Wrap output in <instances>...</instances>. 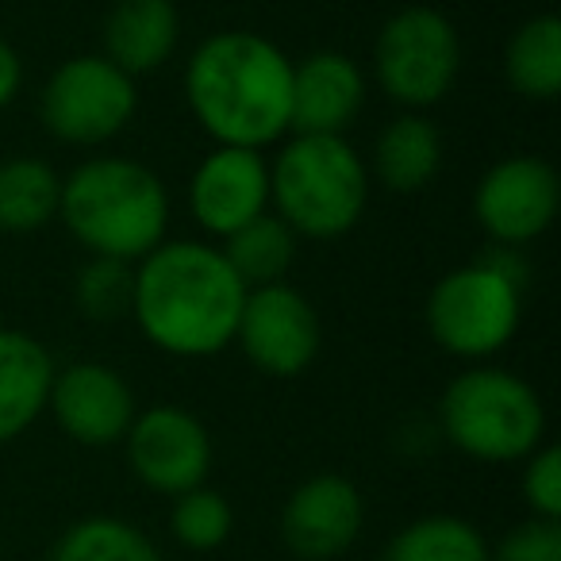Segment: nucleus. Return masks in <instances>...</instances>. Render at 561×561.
<instances>
[{
	"instance_id": "nucleus-8",
	"label": "nucleus",
	"mask_w": 561,
	"mask_h": 561,
	"mask_svg": "<svg viewBox=\"0 0 561 561\" xmlns=\"http://www.w3.org/2000/svg\"><path fill=\"white\" fill-rule=\"evenodd\" d=\"M135 85L116 62L101 55H78L50 73L43 89V124L55 139L73 147H96L119 135L135 116Z\"/></svg>"
},
{
	"instance_id": "nucleus-13",
	"label": "nucleus",
	"mask_w": 561,
	"mask_h": 561,
	"mask_svg": "<svg viewBox=\"0 0 561 561\" xmlns=\"http://www.w3.org/2000/svg\"><path fill=\"white\" fill-rule=\"evenodd\" d=\"M47 408L55 412L58 427L81 446H112L127 435L135 412L131 385L108 366L78 362L50 381Z\"/></svg>"
},
{
	"instance_id": "nucleus-19",
	"label": "nucleus",
	"mask_w": 561,
	"mask_h": 561,
	"mask_svg": "<svg viewBox=\"0 0 561 561\" xmlns=\"http://www.w3.org/2000/svg\"><path fill=\"white\" fill-rule=\"evenodd\" d=\"M504 73L507 85L527 101H553L561 93V20L553 12L530 16L512 35Z\"/></svg>"
},
{
	"instance_id": "nucleus-16",
	"label": "nucleus",
	"mask_w": 561,
	"mask_h": 561,
	"mask_svg": "<svg viewBox=\"0 0 561 561\" xmlns=\"http://www.w3.org/2000/svg\"><path fill=\"white\" fill-rule=\"evenodd\" d=\"M55 362L27 331H0V443L20 438L47 412Z\"/></svg>"
},
{
	"instance_id": "nucleus-17",
	"label": "nucleus",
	"mask_w": 561,
	"mask_h": 561,
	"mask_svg": "<svg viewBox=\"0 0 561 561\" xmlns=\"http://www.w3.org/2000/svg\"><path fill=\"white\" fill-rule=\"evenodd\" d=\"M178 9L173 0H119L104 24V50L127 78L150 73L178 47Z\"/></svg>"
},
{
	"instance_id": "nucleus-2",
	"label": "nucleus",
	"mask_w": 561,
	"mask_h": 561,
	"mask_svg": "<svg viewBox=\"0 0 561 561\" xmlns=\"http://www.w3.org/2000/svg\"><path fill=\"white\" fill-rule=\"evenodd\" d=\"M293 62L254 32H219L196 47L185 96L219 147L262 150L289 131Z\"/></svg>"
},
{
	"instance_id": "nucleus-4",
	"label": "nucleus",
	"mask_w": 561,
	"mask_h": 561,
	"mask_svg": "<svg viewBox=\"0 0 561 561\" xmlns=\"http://www.w3.org/2000/svg\"><path fill=\"white\" fill-rule=\"evenodd\" d=\"M270 201L293 234L328 242L362 219L369 173L343 135H297L270 170Z\"/></svg>"
},
{
	"instance_id": "nucleus-28",
	"label": "nucleus",
	"mask_w": 561,
	"mask_h": 561,
	"mask_svg": "<svg viewBox=\"0 0 561 561\" xmlns=\"http://www.w3.org/2000/svg\"><path fill=\"white\" fill-rule=\"evenodd\" d=\"M20 81H24V66L20 55L9 47V39H0V108L20 93Z\"/></svg>"
},
{
	"instance_id": "nucleus-1",
	"label": "nucleus",
	"mask_w": 561,
	"mask_h": 561,
	"mask_svg": "<svg viewBox=\"0 0 561 561\" xmlns=\"http://www.w3.org/2000/svg\"><path fill=\"white\" fill-rule=\"evenodd\" d=\"M242 280L208 242H158L139 257L131 312L139 331L173 358H208L234 343Z\"/></svg>"
},
{
	"instance_id": "nucleus-11",
	"label": "nucleus",
	"mask_w": 561,
	"mask_h": 561,
	"mask_svg": "<svg viewBox=\"0 0 561 561\" xmlns=\"http://www.w3.org/2000/svg\"><path fill=\"white\" fill-rule=\"evenodd\" d=\"M558 173L542 158H504L481 178L473 196L477 224L496 242H530L558 216Z\"/></svg>"
},
{
	"instance_id": "nucleus-12",
	"label": "nucleus",
	"mask_w": 561,
	"mask_h": 561,
	"mask_svg": "<svg viewBox=\"0 0 561 561\" xmlns=\"http://www.w3.org/2000/svg\"><path fill=\"white\" fill-rule=\"evenodd\" d=\"M366 504L354 481L339 473H316L293 489L280 507V542L300 561H331L362 535Z\"/></svg>"
},
{
	"instance_id": "nucleus-6",
	"label": "nucleus",
	"mask_w": 561,
	"mask_h": 561,
	"mask_svg": "<svg viewBox=\"0 0 561 561\" xmlns=\"http://www.w3.org/2000/svg\"><path fill=\"white\" fill-rule=\"evenodd\" d=\"M519 277L500 262L450 270L427 297V331L454 358H489L519 328Z\"/></svg>"
},
{
	"instance_id": "nucleus-5",
	"label": "nucleus",
	"mask_w": 561,
	"mask_h": 561,
	"mask_svg": "<svg viewBox=\"0 0 561 561\" xmlns=\"http://www.w3.org/2000/svg\"><path fill=\"white\" fill-rule=\"evenodd\" d=\"M438 420L454 450L473 461H527L542 446L538 392L507 369H466L443 392Z\"/></svg>"
},
{
	"instance_id": "nucleus-21",
	"label": "nucleus",
	"mask_w": 561,
	"mask_h": 561,
	"mask_svg": "<svg viewBox=\"0 0 561 561\" xmlns=\"http://www.w3.org/2000/svg\"><path fill=\"white\" fill-rule=\"evenodd\" d=\"M62 178L39 158H12L0 165V231H35L58 216Z\"/></svg>"
},
{
	"instance_id": "nucleus-27",
	"label": "nucleus",
	"mask_w": 561,
	"mask_h": 561,
	"mask_svg": "<svg viewBox=\"0 0 561 561\" xmlns=\"http://www.w3.org/2000/svg\"><path fill=\"white\" fill-rule=\"evenodd\" d=\"M523 500L538 519H561V450L538 446L523 469Z\"/></svg>"
},
{
	"instance_id": "nucleus-24",
	"label": "nucleus",
	"mask_w": 561,
	"mask_h": 561,
	"mask_svg": "<svg viewBox=\"0 0 561 561\" xmlns=\"http://www.w3.org/2000/svg\"><path fill=\"white\" fill-rule=\"evenodd\" d=\"M234 527V512L227 504V496L211 489H188L181 496H173V512H170V530L185 550L193 553H208L231 538Z\"/></svg>"
},
{
	"instance_id": "nucleus-20",
	"label": "nucleus",
	"mask_w": 561,
	"mask_h": 561,
	"mask_svg": "<svg viewBox=\"0 0 561 561\" xmlns=\"http://www.w3.org/2000/svg\"><path fill=\"white\" fill-rule=\"evenodd\" d=\"M234 277L242 280V289H265V285H280L289 273L293 257H297V234L280 224L277 216L262 211L257 219L242 224L231 231L219 247Z\"/></svg>"
},
{
	"instance_id": "nucleus-26",
	"label": "nucleus",
	"mask_w": 561,
	"mask_h": 561,
	"mask_svg": "<svg viewBox=\"0 0 561 561\" xmlns=\"http://www.w3.org/2000/svg\"><path fill=\"white\" fill-rule=\"evenodd\" d=\"M489 561H561V519L515 523L496 546H489Z\"/></svg>"
},
{
	"instance_id": "nucleus-15",
	"label": "nucleus",
	"mask_w": 561,
	"mask_h": 561,
	"mask_svg": "<svg viewBox=\"0 0 561 561\" xmlns=\"http://www.w3.org/2000/svg\"><path fill=\"white\" fill-rule=\"evenodd\" d=\"M366 104V78L339 50H316L293 66L289 131L343 135Z\"/></svg>"
},
{
	"instance_id": "nucleus-9",
	"label": "nucleus",
	"mask_w": 561,
	"mask_h": 561,
	"mask_svg": "<svg viewBox=\"0 0 561 561\" xmlns=\"http://www.w3.org/2000/svg\"><path fill=\"white\" fill-rule=\"evenodd\" d=\"M234 343L270 377H300L320 354V320L293 285L247 289L234 323Z\"/></svg>"
},
{
	"instance_id": "nucleus-7",
	"label": "nucleus",
	"mask_w": 561,
	"mask_h": 561,
	"mask_svg": "<svg viewBox=\"0 0 561 561\" xmlns=\"http://www.w3.org/2000/svg\"><path fill=\"white\" fill-rule=\"evenodd\" d=\"M377 81L392 101L427 108L454 89L461 66V43L438 9H404L381 27L374 47Z\"/></svg>"
},
{
	"instance_id": "nucleus-10",
	"label": "nucleus",
	"mask_w": 561,
	"mask_h": 561,
	"mask_svg": "<svg viewBox=\"0 0 561 561\" xmlns=\"http://www.w3.org/2000/svg\"><path fill=\"white\" fill-rule=\"evenodd\" d=\"M124 443L127 466L150 492L181 496V492L201 489L208 481L211 438L204 423L185 408L162 404L135 415Z\"/></svg>"
},
{
	"instance_id": "nucleus-25",
	"label": "nucleus",
	"mask_w": 561,
	"mask_h": 561,
	"mask_svg": "<svg viewBox=\"0 0 561 561\" xmlns=\"http://www.w3.org/2000/svg\"><path fill=\"white\" fill-rule=\"evenodd\" d=\"M131 289H135L131 262L93 257V262L81 270L78 300H81V308H85V316H93V320H116V316L131 312Z\"/></svg>"
},
{
	"instance_id": "nucleus-22",
	"label": "nucleus",
	"mask_w": 561,
	"mask_h": 561,
	"mask_svg": "<svg viewBox=\"0 0 561 561\" xmlns=\"http://www.w3.org/2000/svg\"><path fill=\"white\" fill-rule=\"evenodd\" d=\"M381 561H489V542L469 519L423 515L389 538Z\"/></svg>"
},
{
	"instance_id": "nucleus-3",
	"label": "nucleus",
	"mask_w": 561,
	"mask_h": 561,
	"mask_svg": "<svg viewBox=\"0 0 561 561\" xmlns=\"http://www.w3.org/2000/svg\"><path fill=\"white\" fill-rule=\"evenodd\" d=\"M58 216L93 257L139 262L165 242L170 201L147 165L131 158H93L62 181Z\"/></svg>"
},
{
	"instance_id": "nucleus-18",
	"label": "nucleus",
	"mask_w": 561,
	"mask_h": 561,
	"mask_svg": "<svg viewBox=\"0 0 561 561\" xmlns=\"http://www.w3.org/2000/svg\"><path fill=\"white\" fill-rule=\"evenodd\" d=\"M438 162H443V139H438L435 124L423 116H400L377 139V178L392 193H415L435 178Z\"/></svg>"
},
{
	"instance_id": "nucleus-14",
	"label": "nucleus",
	"mask_w": 561,
	"mask_h": 561,
	"mask_svg": "<svg viewBox=\"0 0 561 561\" xmlns=\"http://www.w3.org/2000/svg\"><path fill=\"white\" fill-rule=\"evenodd\" d=\"M270 204V165L257 150L219 147L196 165L188 185V208L208 234L227 239L257 219Z\"/></svg>"
},
{
	"instance_id": "nucleus-23",
	"label": "nucleus",
	"mask_w": 561,
	"mask_h": 561,
	"mask_svg": "<svg viewBox=\"0 0 561 561\" xmlns=\"http://www.w3.org/2000/svg\"><path fill=\"white\" fill-rule=\"evenodd\" d=\"M50 561H162V553L131 523L116 515H89L58 538Z\"/></svg>"
}]
</instances>
